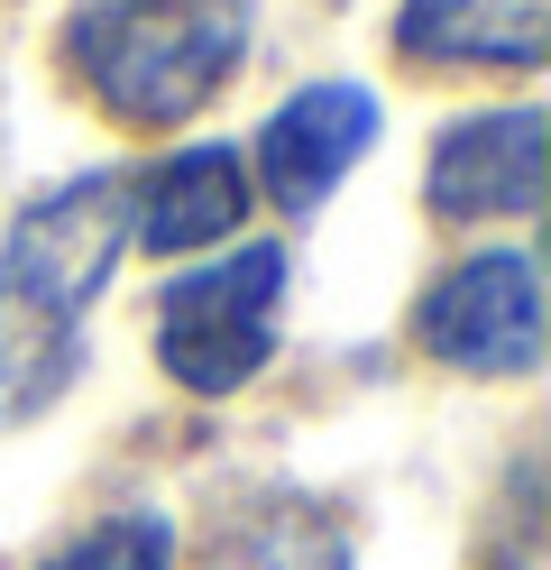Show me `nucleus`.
<instances>
[{
    "instance_id": "423d86ee",
    "label": "nucleus",
    "mask_w": 551,
    "mask_h": 570,
    "mask_svg": "<svg viewBox=\"0 0 551 570\" xmlns=\"http://www.w3.org/2000/svg\"><path fill=\"white\" fill-rule=\"evenodd\" d=\"M423 203L441 222H524L542 212V111H478L432 138Z\"/></svg>"
},
{
    "instance_id": "1a4fd4ad",
    "label": "nucleus",
    "mask_w": 551,
    "mask_h": 570,
    "mask_svg": "<svg viewBox=\"0 0 551 570\" xmlns=\"http://www.w3.org/2000/svg\"><path fill=\"white\" fill-rule=\"evenodd\" d=\"M395 47L414 65H496L533 75L551 56V0H404Z\"/></svg>"
},
{
    "instance_id": "f03ea898",
    "label": "nucleus",
    "mask_w": 551,
    "mask_h": 570,
    "mask_svg": "<svg viewBox=\"0 0 551 570\" xmlns=\"http://www.w3.org/2000/svg\"><path fill=\"white\" fill-rule=\"evenodd\" d=\"M257 0H83L65 19V65L110 120L184 129L239 75Z\"/></svg>"
},
{
    "instance_id": "7ed1b4c3",
    "label": "nucleus",
    "mask_w": 551,
    "mask_h": 570,
    "mask_svg": "<svg viewBox=\"0 0 551 570\" xmlns=\"http://www.w3.org/2000/svg\"><path fill=\"white\" fill-rule=\"evenodd\" d=\"M276 313H285V248L230 239L220 258L184 267L157 295V368L184 396H239L276 360Z\"/></svg>"
},
{
    "instance_id": "f257e3e1",
    "label": "nucleus",
    "mask_w": 551,
    "mask_h": 570,
    "mask_svg": "<svg viewBox=\"0 0 551 570\" xmlns=\"http://www.w3.org/2000/svg\"><path fill=\"white\" fill-rule=\"evenodd\" d=\"M129 258V175H65L37 203H19L0 239V433L37 423L73 368H83V323L101 285Z\"/></svg>"
},
{
    "instance_id": "39448f33",
    "label": "nucleus",
    "mask_w": 551,
    "mask_h": 570,
    "mask_svg": "<svg viewBox=\"0 0 551 570\" xmlns=\"http://www.w3.org/2000/svg\"><path fill=\"white\" fill-rule=\"evenodd\" d=\"M367 148H377V92L331 75V83H304L267 111V129H257V185L276 194V212H322Z\"/></svg>"
},
{
    "instance_id": "9d476101",
    "label": "nucleus",
    "mask_w": 551,
    "mask_h": 570,
    "mask_svg": "<svg viewBox=\"0 0 551 570\" xmlns=\"http://www.w3.org/2000/svg\"><path fill=\"white\" fill-rule=\"evenodd\" d=\"M47 570H175V524L157 507H120V515L83 524Z\"/></svg>"
},
{
    "instance_id": "0eeeda50",
    "label": "nucleus",
    "mask_w": 551,
    "mask_h": 570,
    "mask_svg": "<svg viewBox=\"0 0 551 570\" xmlns=\"http://www.w3.org/2000/svg\"><path fill=\"white\" fill-rule=\"evenodd\" d=\"M248 222V157L203 138V148H175L147 175H129V239L157 248V258H203Z\"/></svg>"
},
{
    "instance_id": "20e7f679",
    "label": "nucleus",
    "mask_w": 551,
    "mask_h": 570,
    "mask_svg": "<svg viewBox=\"0 0 551 570\" xmlns=\"http://www.w3.org/2000/svg\"><path fill=\"white\" fill-rule=\"evenodd\" d=\"M414 332L460 377H533L542 360V267L524 248H478L423 295Z\"/></svg>"
},
{
    "instance_id": "6e6552de",
    "label": "nucleus",
    "mask_w": 551,
    "mask_h": 570,
    "mask_svg": "<svg viewBox=\"0 0 551 570\" xmlns=\"http://www.w3.org/2000/svg\"><path fill=\"white\" fill-rule=\"evenodd\" d=\"M203 570H350V524L304 488H257L211 515Z\"/></svg>"
}]
</instances>
